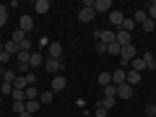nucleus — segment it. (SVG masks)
I'll use <instances>...</instances> for the list:
<instances>
[{"instance_id": "f257e3e1", "label": "nucleus", "mask_w": 156, "mask_h": 117, "mask_svg": "<svg viewBox=\"0 0 156 117\" xmlns=\"http://www.w3.org/2000/svg\"><path fill=\"white\" fill-rule=\"evenodd\" d=\"M135 52H138V50H135L133 44L122 47V50H120V65H130V62H133L135 57H138V55H135Z\"/></svg>"}, {"instance_id": "f03ea898", "label": "nucleus", "mask_w": 156, "mask_h": 117, "mask_svg": "<svg viewBox=\"0 0 156 117\" xmlns=\"http://www.w3.org/2000/svg\"><path fill=\"white\" fill-rule=\"evenodd\" d=\"M115 42H117L120 47H128V44H133V34L120 31V29H117V31H115Z\"/></svg>"}, {"instance_id": "7ed1b4c3", "label": "nucleus", "mask_w": 156, "mask_h": 117, "mask_svg": "<svg viewBox=\"0 0 156 117\" xmlns=\"http://www.w3.org/2000/svg\"><path fill=\"white\" fill-rule=\"evenodd\" d=\"M122 21H125L122 8H112V11H109V23H112V26H122Z\"/></svg>"}, {"instance_id": "20e7f679", "label": "nucleus", "mask_w": 156, "mask_h": 117, "mask_svg": "<svg viewBox=\"0 0 156 117\" xmlns=\"http://www.w3.org/2000/svg\"><path fill=\"white\" fill-rule=\"evenodd\" d=\"M18 29H21L23 34H29V31H31V29H34V18L29 16V13H23V16L18 18Z\"/></svg>"}, {"instance_id": "39448f33", "label": "nucleus", "mask_w": 156, "mask_h": 117, "mask_svg": "<svg viewBox=\"0 0 156 117\" xmlns=\"http://www.w3.org/2000/svg\"><path fill=\"white\" fill-rule=\"evenodd\" d=\"M94 37H96V42H101V44H112V42H115V31H99V29H96Z\"/></svg>"}, {"instance_id": "423d86ee", "label": "nucleus", "mask_w": 156, "mask_h": 117, "mask_svg": "<svg viewBox=\"0 0 156 117\" xmlns=\"http://www.w3.org/2000/svg\"><path fill=\"white\" fill-rule=\"evenodd\" d=\"M133 94H135V89L130 83H120L117 86V96H120V99H133Z\"/></svg>"}, {"instance_id": "0eeeda50", "label": "nucleus", "mask_w": 156, "mask_h": 117, "mask_svg": "<svg viewBox=\"0 0 156 117\" xmlns=\"http://www.w3.org/2000/svg\"><path fill=\"white\" fill-rule=\"evenodd\" d=\"M47 55H50L52 60H60V55H62V44H60V42H50V44H47Z\"/></svg>"}, {"instance_id": "6e6552de", "label": "nucleus", "mask_w": 156, "mask_h": 117, "mask_svg": "<svg viewBox=\"0 0 156 117\" xmlns=\"http://www.w3.org/2000/svg\"><path fill=\"white\" fill-rule=\"evenodd\" d=\"M94 16H96V11H94V8H81V11H78V21H81V23L94 21Z\"/></svg>"}, {"instance_id": "1a4fd4ad", "label": "nucleus", "mask_w": 156, "mask_h": 117, "mask_svg": "<svg viewBox=\"0 0 156 117\" xmlns=\"http://www.w3.org/2000/svg\"><path fill=\"white\" fill-rule=\"evenodd\" d=\"M112 8H115V5H112V0H94V11L96 13H109Z\"/></svg>"}, {"instance_id": "9d476101", "label": "nucleus", "mask_w": 156, "mask_h": 117, "mask_svg": "<svg viewBox=\"0 0 156 117\" xmlns=\"http://www.w3.org/2000/svg\"><path fill=\"white\" fill-rule=\"evenodd\" d=\"M39 65H44V55L42 52H31V57H29V68H39Z\"/></svg>"}, {"instance_id": "9b49d317", "label": "nucleus", "mask_w": 156, "mask_h": 117, "mask_svg": "<svg viewBox=\"0 0 156 117\" xmlns=\"http://www.w3.org/2000/svg\"><path fill=\"white\" fill-rule=\"evenodd\" d=\"M34 8H37V13L39 16H44V13H50V0H34Z\"/></svg>"}, {"instance_id": "f8f14e48", "label": "nucleus", "mask_w": 156, "mask_h": 117, "mask_svg": "<svg viewBox=\"0 0 156 117\" xmlns=\"http://www.w3.org/2000/svg\"><path fill=\"white\" fill-rule=\"evenodd\" d=\"M44 68H47L50 73H55V76H57V70H62V62H60V60H52V57H47V60H44Z\"/></svg>"}, {"instance_id": "ddd939ff", "label": "nucleus", "mask_w": 156, "mask_h": 117, "mask_svg": "<svg viewBox=\"0 0 156 117\" xmlns=\"http://www.w3.org/2000/svg\"><path fill=\"white\" fill-rule=\"evenodd\" d=\"M125 83H130V86L135 89V86L140 83V73H138V70H128V76H125Z\"/></svg>"}, {"instance_id": "4468645a", "label": "nucleus", "mask_w": 156, "mask_h": 117, "mask_svg": "<svg viewBox=\"0 0 156 117\" xmlns=\"http://www.w3.org/2000/svg\"><path fill=\"white\" fill-rule=\"evenodd\" d=\"M125 76H128V70H120V68H117V70L112 73V83H115V86L125 83Z\"/></svg>"}, {"instance_id": "2eb2a0df", "label": "nucleus", "mask_w": 156, "mask_h": 117, "mask_svg": "<svg viewBox=\"0 0 156 117\" xmlns=\"http://www.w3.org/2000/svg\"><path fill=\"white\" fill-rule=\"evenodd\" d=\"M65 86H68V81H65L62 76H55V78H52V91H62Z\"/></svg>"}, {"instance_id": "dca6fc26", "label": "nucleus", "mask_w": 156, "mask_h": 117, "mask_svg": "<svg viewBox=\"0 0 156 117\" xmlns=\"http://www.w3.org/2000/svg\"><path fill=\"white\" fill-rule=\"evenodd\" d=\"M13 89H16V91L29 89V81H26V76H16V81H13Z\"/></svg>"}, {"instance_id": "f3484780", "label": "nucleus", "mask_w": 156, "mask_h": 117, "mask_svg": "<svg viewBox=\"0 0 156 117\" xmlns=\"http://www.w3.org/2000/svg\"><path fill=\"white\" fill-rule=\"evenodd\" d=\"M143 62H146L148 70H156V55H154V52H146V55H143Z\"/></svg>"}, {"instance_id": "a211bd4d", "label": "nucleus", "mask_w": 156, "mask_h": 117, "mask_svg": "<svg viewBox=\"0 0 156 117\" xmlns=\"http://www.w3.org/2000/svg\"><path fill=\"white\" fill-rule=\"evenodd\" d=\"M146 18H148V13H146V8H138V11L133 13V21H135V23H143Z\"/></svg>"}, {"instance_id": "6ab92c4d", "label": "nucleus", "mask_w": 156, "mask_h": 117, "mask_svg": "<svg viewBox=\"0 0 156 117\" xmlns=\"http://www.w3.org/2000/svg\"><path fill=\"white\" fill-rule=\"evenodd\" d=\"M52 99H55V91H42L39 94V104H50Z\"/></svg>"}, {"instance_id": "aec40b11", "label": "nucleus", "mask_w": 156, "mask_h": 117, "mask_svg": "<svg viewBox=\"0 0 156 117\" xmlns=\"http://www.w3.org/2000/svg\"><path fill=\"white\" fill-rule=\"evenodd\" d=\"M23 39H26V34H23L21 29H13V34H11V42H16V44H21Z\"/></svg>"}, {"instance_id": "412c9836", "label": "nucleus", "mask_w": 156, "mask_h": 117, "mask_svg": "<svg viewBox=\"0 0 156 117\" xmlns=\"http://www.w3.org/2000/svg\"><path fill=\"white\" fill-rule=\"evenodd\" d=\"M133 29H135V21H133V18H125V21H122V26H120V31L133 34Z\"/></svg>"}, {"instance_id": "4be33fe9", "label": "nucleus", "mask_w": 156, "mask_h": 117, "mask_svg": "<svg viewBox=\"0 0 156 117\" xmlns=\"http://www.w3.org/2000/svg\"><path fill=\"white\" fill-rule=\"evenodd\" d=\"M3 50H5L8 52V55H18V44H16V42H5V44H3Z\"/></svg>"}, {"instance_id": "5701e85b", "label": "nucleus", "mask_w": 156, "mask_h": 117, "mask_svg": "<svg viewBox=\"0 0 156 117\" xmlns=\"http://www.w3.org/2000/svg\"><path fill=\"white\" fill-rule=\"evenodd\" d=\"M3 83H13V81H16V70H3Z\"/></svg>"}, {"instance_id": "b1692460", "label": "nucleus", "mask_w": 156, "mask_h": 117, "mask_svg": "<svg viewBox=\"0 0 156 117\" xmlns=\"http://www.w3.org/2000/svg\"><path fill=\"white\" fill-rule=\"evenodd\" d=\"M112 83V73H99V86L104 89V86Z\"/></svg>"}, {"instance_id": "393cba45", "label": "nucleus", "mask_w": 156, "mask_h": 117, "mask_svg": "<svg viewBox=\"0 0 156 117\" xmlns=\"http://www.w3.org/2000/svg\"><path fill=\"white\" fill-rule=\"evenodd\" d=\"M101 94H104V96H115V99H117V86H115V83L104 86V89H101Z\"/></svg>"}, {"instance_id": "a878e982", "label": "nucleus", "mask_w": 156, "mask_h": 117, "mask_svg": "<svg viewBox=\"0 0 156 117\" xmlns=\"http://www.w3.org/2000/svg\"><path fill=\"white\" fill-rule=\"evenodd\" d=\"M120 50H122V47L117 44V42H112V44H107V55H117V57H120Z\"/></svg>"}, {"instance_id": "bb28decb", "label": "nucleus", "mask_w": 156, "mask_h": 117, "mask_svg": "<svg viewBox=\"0 0 156 117\" xmlns=\"http://www.w3.org/2000/svg\"><path fill=\"white\" fill-rule=\"evenodd\" d=\"M101 107H104L107 112H109V109H115V96H104V99H101Z\"/></svg>"}, {"instance_id": "cd10ccee", "label": "nucleus", "mask_w": 156, "mask_h": 117, "mask_svg": "<svg viewBox=\"0 0 156 117\" xmlns=\"http://www.w3.org/2000/svg\"><path fill=\"white\" fill-rule=\"evenodd\" d=\"M130 65H133V70H138V73H140V70H146V62H143V57H135V60L130 62Z\"/></svg>"}, {"instance_id": "c85d7f7f", "label": "nucleus", "mask_w": 156, "mask_h": 117, "mask_svg": "<svg viewBox=\"0 0 156 117\" xmlns=\"http://www.w3.org/2000/svg\"><path fill=\"white\" fill-rule=\"evenodd\" d=\"M146 13H148V18H151V21H156V0L146 5Z\"/></svg>"}, {"instance_id": "c756f323", "label": "nucleus", "mask_w": 156, "mask_h": 117, "mask_svg": "<svg viewBox=\"0 0 156 117\" xmlns=\"http://www.w3.org/2000/svg\"><path fill=\"white\" fill-rule=\"evenodd\" d=\"M8 23V5H0V26Z\"/></svg>"}, {"instance_id": "7c9ffc66", "label": "nucleus", "mask_w": 156, "mask_h": 117, "mask_svg": "<svg viewBox=\"0 0 156 117\" xmlns=\"http://www.w3.org/2000/svg\"><path fill=\"white\" fill-rule=\"evenodd\" d=\"M140 29H143V31H154V29H156V21H151V18H146V21L140 23Z\"/></svg>"}, {"instance_id": "2f4dec72", "label": "nucleus", "mask_w": 156, "mask_h": 117, "mask_svg": "<svg viewBox=\"0 0 156 117\" xmlns=\"http://www.w3.org/2000/svg\"><path fill=\"white\" fill-rule=\"evenodd\" d=\"M26 112H31V115H34V112H39V99L37 101H26Z\"/></svg>"}, {"instance_id": "473e14b6", "label": "nucleus", "mask_w": 156, "mask_h": 117, "mask_svg": "<svg viewBox=\"0 0 156 117\" xmlns=\"http://www.w3.org/2000/svg\"><path fill=\"white\" fill-rule=\"evenodd\" d=\"M13 112H18V115L26 112V101H13Z\"/></svg>"}, {"instance_id": "72a5a7b5", "label": "nucleus", "mask_w": 156, "mask_h": 117, "mask_svg": "<svg viewBox=\"0 0 156 117\" xmlns=\"http://www.w3.org/2000/svg\"><path fill=\"white\" fill-rule=\"evenodd\" d=\"M0 94H13V83H0Z\"/></svg>"}, {"instance_id": "f704fd0d", "label": "nucleus", "mask_w": 156, "mask_h": 117, "mask_svg": "<svg viewBox=\"0 0 156 117\" xmlns=\"http://www.w3.org/2000/svg\"><path fill=\"white\" fill-rule=\"evenodd\" d=\"M8 60H11V55H8V52L5 50H3V52H0V65H5V62Z\"/></svg>"}, {"instance_id": "c9c22d12", "label": "nucleus", "mask_w": 156, "mask_h": 117, "mask_svg": "<svg viewBox=\"0 0 156 117\" xmlns=\"http://www.w3.org/2000/svg\"><path fill=\"white\" fill-rule=\"evenodd\" d=\"M94 115H96V117H107V109H104V107L99 104V107H96V112H94Z\"/></svg>"}, {"instance_id": "e433bc0d", "label": "nucleus", "mask_w": 156, "mask_h": 117, "mask_svg": "<svg viewBox=\"0 0 156 117\" xmlns=\"http://www.w3.org/2000/svg\"><path fill=\"white\" fill-rule=\"evenodd\" d=\"M96 52H99V55H107V44H101V42H99V44H96Z\"/></svg>"}, {"instance_id": "4c0bfd02", "label": "nucleus", "mask_w": 156, "mask_h": 117, "mask_svg": "<svg viewBox=\"0 0 156 117\" xmlns=\"http://www.w3.org/2000/svg\"><path fill=\"white\" fill-rule=\"evenodd\" d=\"M146 115H156V104H148V107H146Z\"/></svg>"}, {"instance_id": "58836bf2", "label": "nucleus", "mask_w": 156, "mask_h": 117, "mask_svg": "<svg viewBox=\"0 0 156 117\" xmlns=\"http://www.w3.org/2000/svg\"><path fill=\"white\" fill-rule=\"evenodd\" d=\"M18 117H34V115H31V112H21V115H18Z\"/></svg>"}, {"instance_id": "ea45409f", "label": "nucleus", "mask_w": 156, "mask_h": 117, "mask_svg": "<svg viewBox=\"0 0 156 117\" xmlns=\"http://www.w3.org/2000/svg\"><path fill=\"white\" fill-rule=\"evenodd\" d=\"M146 117H156V115H146Z\"/></svg>"}, {"instance_id": "a19ab883", "label": "nucleus", "mask_w": 156, "mask_h": 117, "mask_svg": "<svg viewBox=\"0 0 156 117\" xmlns=\"http://www.w3.org/2000/svg\"><path fill=\"white\" fill-rule=\"evenodd\" d=\"M0 52H3V44H0Z\"/></svg>"}, {"instance_id": "79ce46f5", "label": "nucleus", "mask_w": 156, "mask_h": 117, "mask_svg": "<svg viewBox=\"0 0 156 117\" xmlns=\"http://www.w3.org/2000/svg\"><path fill=\"white\" fill-rule=\"evenodd\" d=\"M0 115H3V112H0Z\"/></svg>"}]
</instances>
